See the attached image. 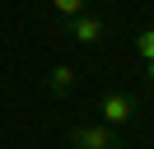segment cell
I'll return each instance as SVG.
<instances>
[{
	"instance_id": "6",
	"label": "cell",
	"mask_w": 154,
	"mask_h": 149,
	"mask_svg": "<svg viewBox=\"0 0 154 149\" xmlns=\"http://www.w3.org/2000/svg\"><path fill=\"white\" fill-rule=\"evenodd\" d=\"M135 56H140V61H154V28H145V33L135 37Z\"/></svg>"
},
{
	"instance_id": "3",
	"label": "cell",
	"mask_w": 154,
	"mask_h": 149,
	"mask_svg": "<svg viewBox=\"0 0 154 149\" xmlns=\"http://www.w3.org/2000/svg\"><path fill=\"white\" fill-rule=\"evenodd\" d=\"M98 112H103V126H126V121L140 112V102H135V93H126V89H107L103 93V102H98Z\"/></svg>"
},
{
	"instance_id": "4",
	"label": "cell",
	"mask_w": 154,
	"mask_h": 149,
	"mask_svg": "<svg viewBox=\"0 0 154 149\" xmlns=\"http://www.w3.org/2000/svg\"><path fill=\"white\" fill-rule=\"evenodd\" d=\"M70 89H75V65H70V61H56L47 70V93H51V98H66Z\"/></svg>"
},
{
	"instance_id": "5",
	"label": "cell",
	"mask_w": 154,
	"mask_h": 149,
	"mask_svg": "<svg viewBox=\"0 0 154 149\" xmlns=\"http://www.w3.org/2000/svg\"><path fill=\"white\" fill-rule=\"evenodd\" d=\"M51 9H56V23H66V19L84 14V9H89V0H51Z\"/></svg>"
},
{
	"instance_id": "2",
	"label": "cell",
	"mask_w": 154,
	"mask_h": 149,
	"mask_svg": "<svg viewBox=\"0 0 154 149\" xmlns=\"http://www.w3.org/2000/svg\"><path fill=\"white\" fill-rule=\"evenodd\" d=\"M70 149H126L122 135H117L112 126H103V121H79L75 130H70Z\"/></svg>"
},
{
	"instance_id": "1",
	"label": "cell",
	"mask_w": 154,
	"mask_h": 149,
	"mask_svg": "<svg viewBox=\"0 0 154 149\" xmlns=\"http://www.w3.org/2000/svg\"><path fill=\"white\" fill-rule=\"evenodd\" d=\"M56 33L70 37V42H79V47H94V42H103V37H107V19L98 14V9H84V14L56 23Z\"/></svg>"
},
{
	"instance_id": "7",
	"label": "cell",
	"mask_w": 154,
	"mask_h": 149,
	"mask_svg": "<svg viewBox=\"0 0 154 149\" xmlns=\"http://www.w3.org/2000/svg\"><path fill=\"white\" fill-rule=\"evenodd\" d=\"M145 79H149V84H154V61H145Z\"/></svg>"
}]
</instances>
